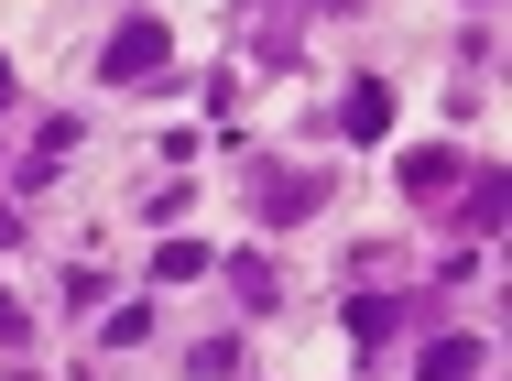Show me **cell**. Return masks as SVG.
<instances>
[{
	"mask_svg": "<svg viewBox=\"0 0 512 381\" xmlns=\"http://www.w3.org/2000/svg\"><path fill=\"white\" fill-rule=\"evenodd\" d=\"M480 371H491L480 338H425V360H414V381H480Z\"/></svg>",
	"mask_w": 512,
	"mask_h": 381,
	"instance_id": "obj_3",
	"label": "cell"
},
{
	"mask_svg": "<svg viewBox=\"0 0 512 381\" xmlns=\"http://www.w3.org/2000/svg\"><path fill=\"white\" fill-rule=\"evenodd\" d=\"M11 240H22V207H0V251H11Z\"/></svg>",
	"mask_w": 512,
	"mask_h": 381,
	"instance_id": "obj_8",
	"label": "cell"
},
{
	"mask_svg": "<svg viewBox=\"0 0 512 381\" xmlns=\"http://www.w3.org/2000/svg\"><path fill=\"white\" fill-rule=\"evenodd\" d=\"M207 273V240H164V251H153V284H197Z\"/></svg>",
	"mask_w": 512,
	"mask_h": 381,
	"instance_id": "obj_7",
	"label": "cell"
},
{
	"mask_svg": "<svg viewBox=\"0 0 512 381\" xmlns=\"http://www.w3.org/2000/svg\"><path fill=\"white\" fill-rule=\"evenodd\" d=\"M480 11H491V0H480Z\"/></svg>",
	"mask_w": 512,
	"mask_h": 381,
	"instance_id": "obj_10",
	"label": "cell"
},
{
	"mask_svg": "<svg viewBox=\"0 0 512 381\" xmlns=\"http://www.w3.org/2000/svg\"><path fill=\"white\" fill-rule=\"evenodd\" d=\"M11 381H22V371H11Z\"/></svg>",
	"mask_w": 512,
	"mask_h": 381,
	"instance_id": "obj_11",
	"label": "cell"
},
{
	"mask_svg": "<svg viewBox=\"0 0 512 381\" xmlns=\"http://www.w3.org/2000/svg\"><path fill=\"white\" fill-rule=\"evenodd\" d=\"M338 131H349V142H382V131H393V88H382V77H360V88L338 98Z\"/></svg>",
	"mask_w": 512,
	"mask_h": 381,
	"instance_id": "obj_2",
	"label": "cell"
},
{
	"mask_svg": "<svg viewBox=\"0 0 512 381\" xmlns=\"http://www.w3.org/2000/svg\"><path fill=\"white\" fill-rule=\"evenodd\" d=\"M447 186H458V153H447V142H425V153H404V196H425V207H436Z\"/></svg>",
	"mask_w": 512,
	"mask_h": 381,
	"instance_id": "obj_5",
	"label": "cell"
},
{
	"mask_svg": "<svg viewBox=\"0 0 512 381\" xmlns=\"http://www.w3.org/2000/svg\"><path fill=\"white\" fill-rule=\"evenodd\" d=\"M0 109H11V66H0Z\"/></svg>",
	"mask_w": 512,
	"mask_h": 381,
	"instance_id": "obj_9",
	"label": "cell"
},
{
	"mask_svg": "<svg viewBox=\"0 0 512 381\" xmlns=\"http://www.w3.org/2000/svg\"><path fill=\"white\" fill-rule=\"evenodd\" d=\"M164 55H175V22H153V11H142V22H120V33L99 44V77H109V88H131V77H153Z\"/></svg>",
	"mask_w": 512,
	"mask_h": 381,
	"instance_id": "obj_1",
	"label": "cell"
},
{
	"mask_svg": "<svg viewBox=\"0 0 512 381\" xmlns=\"http://www.w3.org/2000/svg\"><path fill=\"white\" fill-rule=\"evenodd\" d=\"M393 327H404V305H393V294H349V338H360V349H371V338H393Z\"/></svg>",
	"mask_w": 512,
	"mask_h": 381,
	"instance_id": "obj_6",
	"label": "cell"
},
{
	"mask_svg": "<svg viewBox=\"0 0 512 381\" xmlns=\"http://www.w3.org/2000/svg\"><path fill=\"white\" fill-rule=\"evenodd\" d=\"M316 175H284V186H273V175H262V196H251V207H262V218H273V229H295V218H316Z\"/></svg>",
	"mask_w": 512,
	"mask_h": 381,
	"instance_id": "obj_4",
	"label": "cell"
}]
</instances>
